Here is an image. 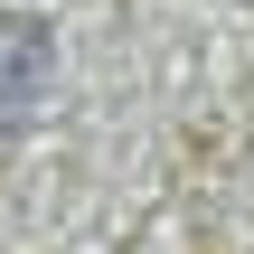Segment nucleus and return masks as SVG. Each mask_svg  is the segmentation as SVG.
Returning <instances> with one entry per match:
<instances>
[{
	"label": "nucleus",
	"mask_w": 254,
	"mask_h": 254,
	"mask_svg": "<svg viewBox=\"0 0 254 254\" xmlns=\"http://www.w3.org/2000/svg\"><path fill=\"white\" fill-rule=\"evenodd\" d=\"M47 66H57V38H47V19H28V9H0V113H28V104L47 94Z\"/></svg>",
	"instance_id": "nucleus-1"
}]
</instances>
